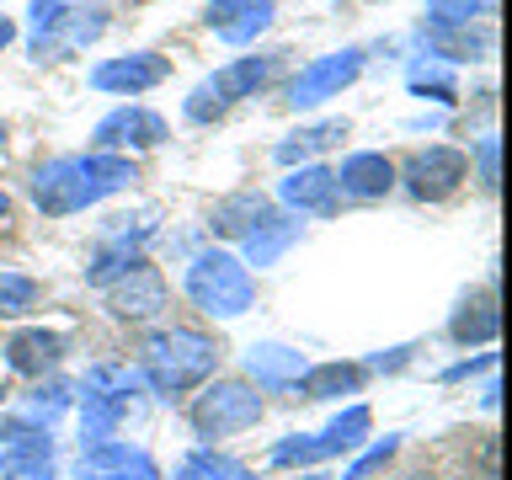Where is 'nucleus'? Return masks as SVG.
Here are the masks:
<instances>
[{
    "instance_id": "obj_1",
    "label": "nucleus",
    "mask_w": 512,
    "mask_h": 480,
    "mask_svg": "<svg viewBox=\"0 0 512 480\" xmlns=\"http://www.w3.org/2000/svg\"><path fill=\"white\" fill-rule=\"evenodd\" d=\"M134 182V160L128 155H107V150H91V155H59V160H43L32 171V203L43 214H80V208L112 198Z\"/></svg>"
},
{
    "instance_id": "obj_2",
    "label": "nucleus",
    "mask_w": 512,
    "mask_h": 480,
    "mask_svg": "<svg viewBox=\"0 0 512 480\" xmlns=\"http://www.w3.org/2000/svg\"><path fill=\"white\" fill-rule=\"evenodd\" d=\"M219 363V342L198 326H171V331H155L144 342V358H139V379L150 384L155 395H182L192 384H203Z\"/></svg>"
},
{
    "instance_id": "obj_3",
    "label": "nucleus",
    "mask_w": 512,
    "mask_h": 480,
    "mask_svg": "<svg viewBox=\"0 0 512 480\" xmlns=\"http://www.w3.org/2000/svg\"><path fill=\"white\" fill-rule=\"evenodd\" d=\"M187 299L198 304L203 315H214V320L246 315L251 299H256L251 267L240 262L235 251H198L187 262Z\"/></svg>"
},
{
    "instance_id": "obj_4",
    "label": "nucleus",
    "mask_w": 512,
    "mask_h": 480,
    "mask_svg": "<svg viewBox=\"0 0 512 480\" xmlns=\"http://www.w3.org/2000/svg\"><path fill=\"white\" fill-rule=\"evenodd\" d=\"M262 422V395H256V384L246 379H214L208 390L192 400V432L198 438H235V432H246Z\"/></svg>"
},
{
    "instance_id": "obj_5",
    "label": "nucleus",
    "mask_w": 512,
    "mask_h": 480,
    "mask_svg": "<svg viewBox=\"0 0 512 480\" xmlns=\"http://www.w3.org/2000/svg\"><path fill=\"white\" fill-rule=\"evenodd\" d=\"M267 80H272V59H267V54H262V59L246 54V59H235V64H224V70L208 75L203 86L187 96L182 112H187L192 123H214L230 102H240V96H256V91L267 86Z\"/></svg>"
},
{
    "instance_id": "obj_6",
    "label": "nucleus",
    "mask_w": 512,
    "mask_h": 480,
    "mask_svg": "<svg viewBox=\"0 0 512 480\" xmlns=\"http://www.w3.org/2000/svg\"><path fill=\"white\" fill-rule=\"evenodd\" d=\"M358 75H363V48H336V54H320L315 64H304V70L288 80L283 102L294 112H310L320 102H331V96H342Z\"/></svg>"
},
{
    "instance_id": "obj_7",
    "label": "nucleus",
    "mask_w": 512,
    "mask_h": 480,
    "mask_svg": "<svg viewBox=\"0 0 512 480\" xmlns=\"http://www.w3.org/2000/svg\"><path fill=\"white\" fill-rule=\"evenodd\" d=\"M395 182H406V192L422 203H443L448 192L470 182V155L454 150V144H427L406 160V171H395Z\"/></svg>"
},
{
    "instance_id": "obj_8",
    "label": "nucleus",
    "mask_w": 512,
    "mask_h": 480,
    "mask_svg": "<svg viewBox=\"0 0 512 480\" xmlns=\"http://www.w3.org/2000/svg\"><path fill=\"white\" fill-rule=\"evenodd\" d=\"M166 304H171V288H166V278H160V267H150L144 256L123 272L118 283H107V310L118 315V320H128V326L155 320Z\"/></svg>"
},
{
    "instance_id": "obj_9",
    "label": "nucleus",
    "mask_w": 512,
    "mask_h": 480,
    "mask_svg": "<svg viewBox=\"0 0 512 480\" xmlns=\"http://www.w3.org/2000/svg\"><path fill=\"white\" fill-rule=\"evenodd\" d=\"M91 139H96V150H107V155H118V150H155V144L171 139V128L150 107H118V112H107V118L96 123Z\"/></svg>"
},
{
    "instance_id": "obj_10",
    "label": "nucleus",
    "mask_w": 512,
    "mask_h": 480,
    "mask_svg": "<svg viewBox=\"0 0 512 480\" xmlns=\"http://www.w3.org/2000/svg\"><path fill=\"white\" fill-rule=\"evenodd\" d=\"M0 480H54V438L32 427H6L0 443Z\"/></svg>"
},
{
    "instance_id": "obj_11",
    "label": "nucleus",
    "mask_w": 512,
    "mask_h": 480,
    "mask_svg": "<svg viewBox=\"0 0 512 480\" xmlns=\"http://www.w3.org/2000/svg\"><path fill=\"white\" fill-rule=\"evenodd\" d=\"M272 16H278L272 0H208L203 22L214 27L230 48H246V43H256L272 27Z\"/></svg>"
},
{
    "instance_id": "obj_12",
    "label": "nucleus",
    "mask_w": 512,
    "mask_h": 480,
    "mask_svg": "<svg viewBox=\"0 0 512 480\" xmlns=\"http://www.w3.org/2000/svg\"><path fill=\"white\" fill-rule=\"evenodd\" d=\"M331 176H336V192H342V198L374 203V198H384V192L395 187V160L384 150H358V155H347Z\"/></svg>"
},
{
    "instance_id": "obj_13",
    "label": "nucleus",
    "mask_w": 512,
    "mask_h": 480,
    "mask_svg": "<svg viewBox=\"0 0 512 480\" xmlns=\"http://www.w3.org/2000/svg\"><path fill=\"white\" fill-rule=\"evenodd\" d=\"M166 75H171V64L160 59V54H123V59L96 64V70H91V86H96V91H112V96H139V91L160 86Z\"/></svg>"
},
{
    "instance_id": "obj_14",
    "label": "nucleus",
    "mask_w": 512,
    "mask_h": 480,
    "mask_svg": "<svg viewBox=\"0 0 512 480\" xmlns=\"http://www.w3.org/2000/svg\"><path fill=\"white\" fill-rule=\"evenodd\" d=\"M278 198L294 208V214H336L342 192H336L331 166H299V171H288V176H283Z\"/></svg>"
},
{
    "instance_id": "obj_15",
    "label": "nucleus",
    "mask_w": 512,
    "mask_h": 480,
    "mask_svg": "<svg viewBox=\"0 0 512 480\" xmlns=\"http://www.w3.org/2000/svg\"><path fill=\"white\" fill-rule=\"evenodd\" d=\"M304 368H310V363H304L299 347H283V342L246 347V374H251L256 390H294Z\"/></svg>"
},
{
    "instance_id": "obj_16",
    "label": "nucleus",
    "mask_w": 512,
    "mask_h": 480,
    "mask_svg": "<svg viewBox=\"0 0 512 480\" xmlns=\"http://www.w3.org/2000/svg\"><path fill=\"white\" fill-rule=\"evenodd\" d=\"M294 240H299V219L294 214H262L246 235H240V262L246 267H272Z\"/></svg>"
},
{
    "instance_id": "obj_17",
    "label": "nucleus",
    "mask_w": 512,
    "mask_h": 480,
    "mask_svg": "<svg viewBox=\"0 0 512 480\" xmlns=\"http://www.w3.org/2000/svg\"><path fill=\"white\" fill-rule=\"evenodd\" d=\"M6 363L16 368V374H27V379L54 374V368L64 363V336L59 331H43V326L16 331L11 342H6Z\"/></svg>"
},
{
    "instance_id": "obj_18",
    "label": "nucleus",
    "mask_w": 512,
    "mask_h": 480,
    "mask_svg": "<svg viewBox=\"0 0 512 480\" xmlns=\"http://www.w3.org/2000/svg\"><path fill=\"white\" fill-rule=\"evenodd\" d=\"M86 470L91 475H112V480H160L155 459L144 454V448H134V443H118V438L86 443Z\"/></svg>"
},
{
    "instance_id": "obj_19",
    "label": "nucleus",
    "mask_w": 512,
    "mask_h": 480,
    "mask_svg": "<svg viewBox=\"0 0 512 480\" xmlns=\"http://www.w3.org/2000/svg\"><path fill=\"white\" fill-rule=\"evenodd\" d=\"M363 374H368L363 363H315V368H304V374H299L294 390H304L310 400H342V395L363 390Z\"/></svg>"
},
{
    "instance_id": "obj_20",
    "label": "nucleus",
    "mask_w": 512,
    "mask_h": 480,
    "mask_svg": "<svg viewBox=\"0 0 512 480\" xmlns=\"http://www.w3.org/2000/svg\"><path fill=\"white\" fill-rule=\"evenodd\" d=\"M336 139H347V123H342V118H326V123L294 128V134H288V139H283V144H278V150H272V155H278V166H288V171H294V166H304V160H310V155L331 150Z\"/></svg>"
},
{
    "instance_id": "obj_21",
    "label": "nucleus",
    "mask_w": 512,
    "mask_h": 480,
    "mask_svg": "<svg viewBox=\"0 0 512 480\" xmlns=\"http://www.w3.org/2000/svg\"><path fill=\"white\" fill-rule=\"evenodd\" d=\"M496 326H502V315H496V299L491 294H475V299H464L454 320H448V336H454L459 347H470V342H496Z\"/></svg>"
},
{
    "instance_id": "obj_22",
    "label": "nucleus",
    "mask_w": 512,
    "mask_h": 480,
    "mask_svg": "<svg viewBox=\"0 0 512 480\" xmlns=\"http://www.w3.org/2000/svg\"><path fill=\"white\" fill-rule=\"evenodd\" d=\"M123 411H128V400H112V395H96V390L80 395V448L118 438Z\"/></svg>"
},
{
    "instance_id": "obj_23",
    "label": "nucleus",
    "mask_w": 512,
    "mask_h": 480,
    "mask_svg": "<svg viewBox=\"0 0 512 480\" xmlns=\"http://www.w3.org/2000/svg\"><path fill=\"white\" fill-rule=\"evenodd\" d=\"M64 406H70V384H38L22 406H16L11 427H32V432H48L64 416Z\"/></svg>"
},
{
    "instance_id": "obj_24",
    "label": "nucleus",
    "mask_w": 512,
    "mask_h": 480,
    "mask_svg": "<svg viewBox=\"0 0 512 480\" xmlns=\"http://www.w3.org/2000/svg\"><path fill=\"white\" fill-rule=\"evenodd\" d=\"M267 214V198H262V192H230V198H224L219 208H214V219H208V230H214V235H230V240H240V235H246L251 230V224L256 219H262Z\"/></svg>"
},
{
    "instance_id": "obj_25",
    "label": "nucleus",
    "mask_w": 512,
    "mask_h": 480,
    "mask_svg": "<svg viewBox=\"0 0 512 480\" xmlns=\"http://www.w3.org/2000/svg\"><path fill=\"white\" fill-rule=\"evenodd\" d=\"M368 427H374V416H368V406H347L326 432H315V443H320V459H331V454H352V448H363L368 438Z\"/></svg>"
},
{
    "instance_id": "obj_26",
    "label": "nucleus",
    "mask_w": 512,
    "mask_h": 480,
    "mask_svg": "<svg viewBox=\"0 0 512 480\" xmlns=\"http://www.w3.org/2000/svg\"><path fill=\"white\" fill-rule=\"evenodd\" d=\"M406 86H411V96H422V102H443V107L459 96V80H454V70H448L443 59H432V54L411 64Z\"/></svg>"
},
{
    "instance_id": "obj_27",
    "label": "nucleus",
    "mask_w": 512,
    "mask_h": 480,
    "mask_svg": "<svg viewBox=\"0 0 512 480\" xmlns=\"http://www.w3.org/2000/svg\"><path fill=\"white\" fill-rule=\"evenodd\" d=\"M171 480H256L246 464L214 454V448H198V454H187L182 464L171 470Z\"/></svg>"
},
{
    "instance_id": "obj_28",
    "label": "nucleus",
    "mask_w": 512,
    "mask_h": 480,
    "mask_svg": "<svg viewBox=\"0 0 512 480\" xmlns=\"http://www.w3.org/2000/svg\"><path fill=\"white\" fill-rule=\"evenodd\" d=\"M107 32V11L102 6H70V16L59 22V48H70V54H80V48H91L96 38Z\"/></svg>"
},
{
    "instance_id": "obj_29",
    "label": "nucleus",
    "mask_w": 512,
    "mask_h": 480,
    "mask_svg": "<svg viewBox=\"0 0 512 480\" xmlns=\"http://www.w3.org/2000/svg\"><path fill=\"white\" fill-rule=\"evenodd\" d=\"M427 43H432V59H486V48H491V32L480 27H443V32H427Z\"/></svg>"
},
{
    "instance_id": "obj_30",
    "label": "nucleus",
    "mask_w": 512,
    "mask_h": 480,
    "mask_svg": "<svg viewBox=\"0 0 512 480\" xmlns=\"http://www.w3.org/2000/svg\"><path fill=\"white\" fill-rule=\"evenodd\" d=\"M139 384H144L139 368H128V363H91V368H86V390L112 395V400H128Z\"/></svg>"
},
{
    "instance_id": "obj_31",
    "label": "nucleus",
    "mask_w": 512,
    "mask_h": 480,
    "mask_svg": "<svg viewBox=\"0 0 512 480\" xmlns=\"http://www.w3.org/2000/svg\"><path fill=\"white\" fill-rule=\"evenodd\" d=\"M486 16V0H427L422 32H443V27H470Z\"/></svg>"
},
{
    "instance_id": "obj_32",
    "label": "nucleus",
    "mask_w": 512,
    "mask_h": 480,
    "mask_svg": "<svg viewBox=\"0 0 512 480\" xmlns=\"http://www.w3.org/2000/svg\"><path fill=\"white\" fill-rule=\"evenodd\" d=\"M38 304V283L27 272H0V320H16Z\"/></svg>"
},
{
    "instance_id": "obj_33",
    "label": "nucleus",
    "mask_w": 512,
    "mask_h": 480,
    "mask_svg": "<svg viewBox=\"0 0 512 480\" xmlns=\"http://www.w3.org/2000/svg\"><path fill=\"white\" fill-rule=\"evenodd\" d=\"M70 16V0H32L27 22H32V54H43V43L59 32V22Z\"/></svg>"
},
{
    "instance_id": "obj_34",
    "label": "nucleus",
    "mask_w": 512,
    "mask_h": 480,
    "mask_svg": "<svg viewBox=\"0 0 512 480\" xmlns=\"http://www.w3.org/2000/svg\"><path fill=\"white\" fill-rule=\"evenodd\" d=\"M475 171H480V187L496 192V182H502V139L496 134H486L475 144Z\"/></svg>"
},
{
    "instance_id": "obj_35",
    "label": "nucleus",
    "mask_w": 512,
    "mask_h": 480,
    "mask_svg": "<svg viewBox=\"0 0 512 480\" xmlns=\"http://www.w3.org/2000/svg\"><path fill=\"white\" fill-rule=\"evenodd\" d=\"M315 459H320V443L310 432H294V438H283L272 448V464H315Z\"/></svg>"
},
{
    "instance_id": "obj_36",
    "label": "nucleus",
    "mask_w": 512,
    "mask_h": 480,
    "mask_svg": "<svg viewBox=\"0 0 512 480\" xmlns=\"http://www.w3.org/2000/svg\"><path fill=\"white\" fill-rule=\"evenodd\" d=\"M395 448H400V438H384V443H374V448H368V454H363L358 464H352V470H347L342 480H368V475H379L384 464L395 459Z\"/></svg>"
},
{
    "instance_id": "obj_37",
    "label": "nucleus",
    "mask_w": 512,
    "mask_h": 480,
    "mask_svg": "<svg viewBox=\"0 0 512 480\" xmlns=\"http://www.w3.org/2000/svg\"><path fill=\"white\" fill-rule=\"evenodd\" d=\"M406 363H411V347H390V358L379 352V358H368L363 368H379V374H395V368H406Z\"/></svg>"
},
{
    "instance_id": "obj_38",
    "label": "nucleus",
    "mask_w": 512,
    "mask_h": 480,
    "mask_svg": "<svg viewBox=\"0 0 512 480\" xmlns=\"http://www.w3.org/2000/svg\"><path fill=\"white\" fill-rule=\"evenodd\" d=\"M496 358H491V352H480V358H470V363H454V368H448V374L443 379H470L475 374V368H491Z\"/></svg>"
},
{
    "instance_id": "obj_39",
    "label": "nucleus",
    "mask_w": 512,
    "mask_h": 480,
    "mask_svg": "<svg viewBox=\"0 0 512 480\" xmlns=\"http://www.w3.org/2000/svg\"><path fill=\"white\" fill-rule=\"evenodd\" d=\"M480 406H486V411H496V406H502V390H496V379L486 384V390H480Z\"/></svg>"
},
{
    "instance_id": "obj_40",
    "label": "nucleus",
    "mask_w": 512,
    "mask_h": 480,
    "mask_svg": "<svg viewBox=\"0 0 512 480\" xmlns=\"http://www.w3.org/2000/svg\"><path fill=\"white\" fill-rule=\"evenodd\" d=\"M16 38V22H11V16H0V48H6Z\"/></svg>"
},
{
    "instance_id": "obj_41",
    "label": "nucleus",
    "mask_w": 512,
    "mask_h": 480,
    "mask_svg": "<svg viewBox=\"0 0 512 480\" xmlns=\"http://www.w3.org/2000/svg\"><path fill=\"white\" fill-rule=\"evenodd\" d=\"M6 214H11V198H6V187H0V224H6Z\"/></svg>"
},
{
    "instance_id": "obj_42",
    "label": "nucleus",
    "mask_w": 512,
    "mask_h": 480,
    "mask_svg": "<svg viewBox=\"0 0 512 480\" xmlns=\"http://www.w3.org/2000/svg\"><path fill=\"white\" fill-rule=\"evenodd\" d=\"M304 480H326V475H304Z\"/></svg>"
},
{
    "instance_id": "obj_43",
    "label": "nucleus",
    "mask_w": 512,
    "mask_h": 480,
    "mask_svg": "<svg viewBox=\"0 0 512 480\" xmlns=\"http://www.w3.org/2000/svg\"><path fill=\"white\" fill-rule=\"evenodd\" d=\"M0 139H6V123H0Z\"/></svg>"
},
{
    "instance_id": "obj_44",
    "label": "nucleus",
    "mask_w": 512,
    "mask_h": 480,
    "mask_svg": "<svg viewBox=\"0 0 512 480\" xmlns=\"http://www.w3.org/2000/svg\"><path fill=\"white\" fill-rule=\"evenodd\" d=\"M406 480H422V475H406Z\"/></svg>"
},
{
    "instance_id": "obj_45",
    "label": "nucleus",
    "mask_w": 512,
    "mask_h": 480,
    "mask_svg": "<svg viewBox=\"0 0 512 480\" xmlns=\"http://www.w3.org/2000/svg\"><path fill=\"white\" fill-rule=\"evenodd\" d=\"M0 395H6V390H0Z\"/></svg>"
}]
</instances>
